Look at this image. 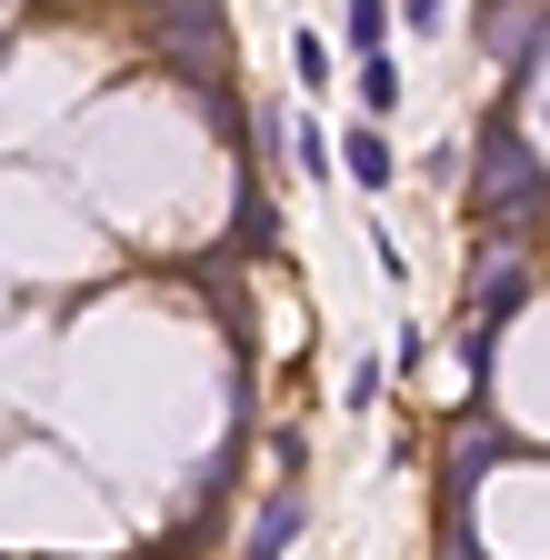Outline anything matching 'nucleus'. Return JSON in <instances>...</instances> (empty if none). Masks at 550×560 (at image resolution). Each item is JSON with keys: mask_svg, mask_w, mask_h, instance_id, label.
Returning a JSON list of instances; mask_svg holds the SVG:
<instances>
[{"mask_svg": "<svg viewBox=\"0 0 550 560\" xmlns=\"http://www.w3.org/2000/svg\"><path fill=\"white\" fill-rule=\"evenodd\" d=\"M291 70H301V91H330V40L301 31V40H291Z\"/></svg>", "mask_w": 550, "mask_h": 560, "instance_id": "nucleus-7", "label": "nucleus"}, {"mask_svg": "<svg viewBox=\"0 0 550 560\" xmlns=\"http://www.w3.org/2000/svg\"><path fill=\"white\" fill-rule=\"evenodd\" d=\"M540 200H550V171L530 161V140L520 130H491V151H480V210H491L501 231H520Z\"/></svg>", "mask_w": 550, "mask_h": 560, "instance_id": "nucleus-1", "label": "nucleus"}, {"mask_svg": "<svg viewBox=\"0 0 550 560\" xmlns=\"http://www.w3.org/2000/svg\"><path fill=\"white\" fill-rule=\"evenodd\" d=\"M340 31H351V50H361V60H381V40H390V11H381V0H351V21H340Z\"/></svg>", "mask_w": 550, "mask_h": 560, "instance_id": "nucleus-4", "label": "nucleus"}, {"mask_svg": "<svg viewBox=\"0 0 550 560\" xmlns=\"http://www.w3.org/2000/svg\"><path fill=\"white\" fill-rule=\"evenodd\" d=\"M400 21H410V31H421V40H431V31H441L450 11H441V0H400Z\"/></svg>", "mask_w": 550, "mask_h": 560, "instance_id": "nucleus-8", "label": "nucleus"}, {"mask_svg": "<svg viewBox=\"0 0 550 560\" xmlns=\"http://www.w3.org/2000/svg\"><path fill=\"white\" fill-rule=\"evenodd\" d=\"M340 171H351L361 190H390V180H400V161H390V140H381V120H361V130H340Z\"/></svg>", "mask_w": 550, "mask_h": 560, "instance_id": "nucleus-2", "label": "nucleus"}, {"mask_svg": "<svg viewBox=\"0 0 550 560\" xmlns=\"http://www.w3.org/2000/svg\"><path fill=\"white\" fill-rule=\"evenodd\" d=\"M291 161H301L311 180H330V161H340V151H330V140H320V120H291Z\"/></svg>", "mask_w": 550, "mask_h": 560, "instance_id": "nucleus-6", "label": "nucleus"}, {"mask_svg": "<svg viewBox=\"0 0 550 560\" xmlns=\"http://www.w3.org/2000/svg\"><path fill=\"white\" fill-rule=\"evenodd\" d=\"M361 101H371V120L400 110V70H390V60H361Z\"/></svg>", "mask_w": 550, "mask_h": 560, "instance_id": "nucleus-5", "label": "nucleus"}, {"mask_svg": "<svg viewBox=\"0 0 550 560\" xmlns=\"http://www.w3.org/2000/svg\"><path fill=\"white\" fill-rule=\"evenodd\" d=\"M301 521H311V501H301V480H281V501H270V511L250 521V560H281V550L301 540Z\"/></svg>", "mask_w": 550, "mask_h": 560, "instance_id": "nucleus-3", "label": "nucleus"}]
</instances>
